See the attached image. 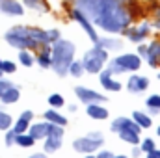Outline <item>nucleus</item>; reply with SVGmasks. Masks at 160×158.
Here are the masks:
<instances>
[{"instance_id":"ddd939ff","label":"nucleus","mask_w":160,"mask_h":158,"mask_svg":"<svg viewBox=\"0 0 160 158\" xmlns=\"http://www.w3.org/2000/svg\"><path fill=\"white\" fill-rule=\"evenodd\" d=\"M26 32H28L30 39H34L38 45H48V43H50L48 32H45V30H39V28H26Z\"/></svg>"},{"instance_id":"2f4dec72","label":"nucleus","mask_w":160,"mask_h":158,"mask_svg":"<svg viewBox=\"0 0 160 158\" xmlns=\"http://www.w3.org/2000/svg\"><path fill=\"white\" fill-rule=\"evenodd\" d=\"M147 106L153 110V112H158L160 110V95H151L147 99Z\"/></svg>"},{"instance_id":"a878e982","label":"nucleus","mask_w":160,"mask_h":158,"mask_svg":"<svg viewBox=\"0 0 160 158\" xmlns=\"http://www.w3.org/2000/svg\"><path fill=\"white\" fill-rule=\"evenodd\" d=\"M22 2L30 9H38V11H47L48 9V6L45 4V0H22Z\"/></svg>"},{"instance_id":"6e6552de","label":"nucleus","mask_w":160,"mask_h":158,"mask_svg":"<svg viewBox=\"0 0 160 158\" xmlns=\"http://www.w3.org/2000/svg\"><path fill=\"white\" fill-rule=\"evenodd\" d=\"M75 93L84 104H93V102H104L106 101V97H102L101 93H97L93 89H88V87H82V86L75 87Z\"/></svg>"},{"instance_id":"37998d69","label":"nucleus","mask_w":160,"mask_h":158,"mask_svg":"<svg viewBox=\"0 0 160 158\" xmlns=\"http://www.w3.org/2000/svg\"><path fill=\"white\" fill-rule=\"evenodd\" d=\"M114 158H127V156H114Z\"/></svg>"},{"instance_id":"39448f33","label":"nucleus","mask_w":160,"mask_h":158,"mask_svg":"<svg viewBox=\"0 0 160 158\" xmlns=\"http://www.w3.org/2000/svg\"><path fill=\"white\" fill-rule=\"evenodd\" d=\"M140 65H142V60H140V56H136V54H123V56L116 58V60L110 63L108 71H110V73L136 71V69H140Z\"/></svg>"},{"instance_id":"49530a36","label":"nucleus","mask_w":160,"mask_h":158,"mask_svg":"<svg viewBox=\"0 0 160 158\" xmlns=\"http://www.w3.org/2000/svg\"><path fill=\"white\" fill-rule=\"evenodd\" d=\"M0 63H2V60H0Z\"/></svg>"},{"instance_id":"5701e85b","label":"nucleus","mask_w":160,"mask_h":158,"mask_svg":"<svg viewBox=\"0 0 160 158\" xmlns=\"http://www.w3.org/2000/svg\"><path fill=\"white\" fill-rule=\"evenodd\" d=\"M97 47H101V48H110V50H119L123 48V43L119 39H99L97 41Z\"/></svg>"},{"instance_id":"473e14b6","label":"nucleus","mask_w":160,"mask_h":158,"mask_svg":"<svg viewBox=\"0 0 160 158\" xmlns=\"http://www.w3.org/2000/svg\"><path fill=\"white\" fill-rule=\"evenodd\" d=\"M0 69L4 71V75L8 73V75H11V73H15V69H17V65L13 63V62H9V60H6V62H2L0 63Z\"/></svg>"},{"instance_id":"20e7f679","label":"nucleus","mask_w":160,"mask_h":158,"mask_svg":"<svg viewBox=\"0 0 160 158\" xmlns=\"http://www.w3.org/2000/svg\"><path fill=\"white\" fill-rule=\"evenodd\" d=\"M108 60V54L104 48L101 47H93L91 50H88L84 54V60H82V67L88 71V73H99L102 69V65L106 63Z\"/></svg>"},{"instance_id":"bb28decb","label":"nucleus","mask_w":160,"mask_h":158,"mask_svg":"<svg viewBox=\"0 0 160 158\" xmlns=\"http://www.w3.org/2000/svg\"><path fill=\"white\" fill-rule=\"evenodd\" d=\"M28 125H30V119L26 117H19V121H15V125H13V130L17 132V134H24L26 130H28Z\"/></svg>"},{"instance_id":"72a5a7b5","label":"nucleus","mask_w":160,"mask_h":158,"mask_svg":"<svg viewBox=\"0 0 160 158\" xmlns=\"http://www.w3.org/2000/svg\"><path fill=\"white\" fill-rule=\"evenodd\" d=\"M82 71H84V67H82V63H78V62H73V63L69 65V73H71L73 77H80Z\"/></svg>"},{"instance_id":"f257e3e1","label":"nucleus","mask_w":160,"mask_h":158,"mask_svg":"<svg viewBox=\"0 0 160 158\" xmlns=\"http://www.w3.org/2000/svg\"><path fill=\"white\" fill-rule=\"evenodd\" d=\"M95 22L108 32H121L130 22V15L125 11L119 0H102L101 13L95 19Z\"/></svg>"},{"instance_id":"c85d7f7f","label":"nucleus","mask_w":160,"mask_h":158,"mask_svg":"<svg viewBox=\"0 0 160 158\" xmlns=\"http://www.w3.org/2000/svg\"><path fill=\"white\" fill-rule=\"evenodd\" d=\"M11 125H13L11 116L6 112H0V130H8V128H11Z\"/></svg>"},{"instance_id":"2eb2a0df","label":"nucleus","mask_w":160,"mask_h":158,"mask_svg":"<svg viewBox=\"0 0 160 158\" xmlns=\"http://www.w3.org/2000/svg\"><path fill=\"white\" fill-rule=\"evenodd\" d=\"M62 147V136L58 134H48L45 138V151L47 153H56Z\"/></svg>"},{"instance_id":"7c9ffc66","label":"nucleus","mask_w":160,"mask_h":158,"mask_svg":"<svg viewBox=\"0 0 160 158\" xmlns=\"http://www.w3.org/2000/svg\"><path fill=\"white\" fill-rule=\"evenodd\" d=\"M48 104H50V106H54V108H62V106L65 104V101H63V97H62V95H56V93H54V95H50V97H48Z\"/></svg>"},{"instance_id":"9d476101","label":"nucleus","mask_w":160,"mask_h":158,"mask_svg":"<svg viewBox=\"0 0 160 158\" xmlns=\"http://www.w3.org/2000/svg\"><path fill=\"white\" fill-rule=\"evenodd\" d=\"M73 19H75L77 22H80V24H82V28L86 30V34L89 36V39H91V41H95V43L99 41V36H97V32L93 30L91 22H89V21L86 19V15H84V13H80L78 9H75V11H73Z\"/></svg>"},{"instance_id":"423d86ee","label":"nucleus","mask_w":160,"mask_h":158,"mask_svg":"<svg viewBox=\"0 0 160 158\" xmlns=\"http://www.w3.org/2000/svg\"><path fill=\"white\" fill-rule=\"evenodd\" d=\"M101 145H102V136H101L99 132L88 134L86 138H78V140H75V143H73L75 151H78V153H91V151H97Z\"/></svg>"},{"instance_id":"a18cd8bd","label":"nucleus","mask_w":160,"mask_h":158,"mask_svg":"<svg viewBox=\"0 0 160 158\" xmlns=\"http://www.w3.org/2000/svg\"><path fill=\"white\" fill-rule=\"evenodd\" d=\"M86 158H95V156H86Z\"/></svg>"},{"instance_id":"4468645a","label":"nucleus","mask_w":160,"mask_h":158,"mask_svg":"<svg viewBox=\"0 0 160 158\" xmlns=\"http://www.w3.org/2000/svg\"><path fill=\"white\" fill-rule=\"evenodd\" d=\"M147 86H149V80L143 78V77H130V78H128V89H130L132 93H140V91H143Z\"/></svg>"},{"instance_id":"f704fd0d","label":"nucleus","mask_w":160,"mask_h":158,"mask_svg":"<svg viewBox=\"0 0 160 158\" xmlns=\"http://www.w3.org/2000/svg\"><path fill=\"white\" fill-rule=\"evenodd\" d=\"M15 138H17V132H15L13 128H8V130H6V138H4L6 145H13V143H15Z\"/></svg>"},{"instance_id":"aec40b11","label":"nucleus","mask_w":160,"mask_h":158,"mask_svg":"<svg viewBox=\"0 0 160 158\" xmlns=\"http://www.w3.org/2000/svg\"><path fill=\"white\" fill-rule=\"evenodd\" d=\"M99 80H101V84H102L106 89H110V91H119L121 89L119 82H114V80H112V73H110V71H104Z\"/></svg>"},{"instance_id":"dca6fc26","label":"nucleus","mask_w":160,"mask_h":158,"mask_svg":"<svg viewBox=\"0 0 160 158\" xmlns=\"http://www.w3.org/2000/svg\"><path fill=\"white\" fill-rule=\"evenodd\" d=\"M86 112H88L89 117H93V119H106L108 117V110L102 108V106H99L97 102L88 104V106H86Z\"/></svg>"},{"instance_id":"58836bf2","label":"nucleus","mask_w":160,"mask_h":158,"mask_svg":"<svg viewBox=\"0 0 160 158\" xmlns=\"http://www.w3.org/2000/svg\"><path fill=\"white\" fill-rule=\"evenodd\" d=\"M147 158H160V151H151V153H147Z\"/></svg>"},{"instance_id":"79ce46f5","label":"nucleus","mask_w":160,"mask_h":158,"mask_svg":"<svg viewBox=\"0 0 160 158\" xmlns=\"http://www.w3.org/2000/svg\"><path fill=\"white\" fill-rule=\"evenodd\" d=\"M157 26H160V15H158V19H157Z\"/></svg>"},{"instance_id":"a19ab883","label":"nucleus","mask_w":160,"mask_h":158,"mask_svg":"<svg viewBox=\"0 0 160 158\" xmlns=\"http://www.w3.org/2000/svg\"><path fill=\"white\" fill-rule=\"evenodd\" d=\"M28 158H47V155L45 153H36V155H32V156H28Z\"/></svg>"},{"instance_id":"412c9836","label":"nucleus","mask_w":160,"mask_h":158,"mask_svg":"<svg viewBox=\"0 0 160 158\" xmlns=\"http://www.w3.org/2000/svg\"><path fill=\"white\" fill-rule=\"evenodd\" d=\"M45 119L48 123H52V125H60V126H65L67 125V119L63 117V116H60L56 110H47L45 112Z\"/></svg>"},{"instance_id":"cd10ccee","label":"nucleus","mask_w":160,"mask_h":158,"mask_svg":"<svg viewBox=\"0 0 160 158\" xmlns=\"http://www.w3.org/2000/svg\"><path fill=\"white\" fill-rule=\"evenodd\" d=\"M19 62H21L24 67H32L34 58H32V54H30L28 50H21V52H19Z\"/></svg>"},{"instance_id":"393cba45","label":"nucleus","mask_w":160,"mask_h":158,"mask_svg":"<svg viewBox=\"0 0 160 158\" xmlns=\"http://www.w3.org/2000/svg\"><path fill=\"white\" fill-rule=\"evenodd\" d=\"M132 119H134L142 128H149V126H151V117L145 116V114H142V112H134V114H132Z\"/></svg>"},{"instance_id":"c9c22d12","label":"nucleus","mask_w":160,"mask_h":158,"mask_svg":"<svg viewBox=\"0 0 160 158\" xmlns=\"http://www.w3.org/2000/svg\"><path fill=\"white\" fill-rule=\"evenodd\" d=\"M142 151H143V153L155 151V141H153V140H143V141H142Z\"/></svg>"},{"instance_id":"f8f14e48","label":"nucleus","mask_w":160,"mask_h":158,"mask_svg":"<svg viewBox=\"0 0 160 158\" xmlns=\"http://www.w3.org/2000/svg\"><path fill=\"white\" fill-rule=\"evenodd\" d=\"M28 134H30L34 140H43V138H47V136L50 134V123L45 121V123H36V125H32Z\"/></svg>"},{"instance_id":"e433bc0d","label":"nucleus","mask_w":160,"mask_h":158,"mask_svg":"<svg viewBox=\"0 0 160 158\" xmlns=\"http://www.w3.org/2000/svg\"><path fill=\"white\" fill-rule=\"evenodd\" d=\"M11 86H13V84H11L9 80H4V78H0V97H2V95H4V91H6L8 87H11Z\"/></svg>"},{"instance_id":"c03bdc74","label":"nucleus","mask_w":160,"mask_h":158,"mask_svg":"<svg viewBox=\"0 0 160 158\" xmlns=\"http://www.w3.org/2000/svg\"><path fill=\"white\" fill-rule=\"evenodd\" d=\"M158 136H160V126H158Z\"/></svg>"},{"instance_id":"9b49d317","label":"nucleus","mask_w":160,"mask_h":158,"mask_svg":"<svg viewBox=\"0 0 160 158\" xmlns=\"http://www.w3.org/2000/svg\"><path fill=\"white\" fill-rule=\"evenodd\" d=\"M125 128L134 130V132H138V134H140V128H142V126H140L136 121L127 119V117H118L114 123H112V130H114V132H119V130H125Z\"/></svg>"},{"instance_id":"ea45409f","label":"nucleus","mask_w":160,"mask_h":158,"mask_svg":"<svg viewBox=\"0 0 160 158\" xmlns=\"http://www.w3.org/2000/svg\"><path fill=\"white\" fill-rule=\"evenodd\" d=\"M97 158H114V156H112V153H108V151H102V153H101Z\"/></svg>"},{"instance_id":"7ed1b4c3","label":"nucleus","mask_w":160,"mask_h":158,"mask_svg":"<svg viewBox=\"0 0 160 158\" xmlns=\"http://www.w3.org/2000/svg\"><path fill=\"white\" fill-rule=\"evenodd\" d=\"M4 37H6V41H8L11 47H15V48H19V50L36 48V47H38L36 41L30 39V36H28V32H26V26H13L11 30L6 32Z\"/></svg>"},{"instance_id":"b1692460","label":"nucleus","mask_w":160,"mask_h":158,"mask_svg":"<svg viewBox=\"0 0 160 158\" xmlns=\"http://www.w3.org/2000/svg\"><path fill=\"white\" fill-rule=\"evenodd\" d=\"M15 143H17V145H21V147H32V145L36 143V140H34L28 132H24V134H17Z\"/></svg>"},{"instance_id":"0eeeda50","label":"nucleus","mask_w":160,"mask_h":158,"mask_svg":"<svg viewBox=\"0 0 160 158\" xmlns=\"http://www.w3.org/2000/svg\"><path fill=\"white\" fill-rule=\"evenodd\" d=\"M75 6L80 13L88 15L91 21H95L101 13V6H102V0H75Z\"/></svg>"},{"instance_id":"6ab92c4d","label":"nucleus","mask_w":160,"mask_h":158,"mask_svg":"<svg viewBox=\"0 0 160 158\" xmlns=\"http://www.w3.org/2000/svg\"><path fill=\"white\" fill-rule=\"evenodd\" d=\"M127 34V37L132 41H142L147 34H149V24H142L140 28H134V30H127L125 32Z\"/></svg>"},{"instance_id":"f3484780","label":"nucleus","mask_w":160,"mask_h":158,"mask_svg":"<svg viewBox=\"0 0 160 158\" xmlns=\"http://www.w3.org/2000/svg\"><path fill=\"white\" fill-rule=\"evenodd\" d=\"M19 97H21L19 87H17V86H11V87H8V89L4 91V95L0 97V101H2L4 104H13V102L19 101Z\"/></svg>"},{"instance_id":"de8ad7c7","label":"nucleus","mask_w":160,"mask_h":158,"mask_svg":"<svg viewBox=\"0 0 160 158\" xmlns=\"http://www.w3.org/2000/svg\"><path fill=\"white\" fill-rule=\"evenodd\" d=\"M158 78H160V75H158Z\"/></svg>"},{"instance_id":"4c0bfd02","label":"nucleus","mask_w":160,"mask_h":158,"mask_svg":"<svg viewBox=\"0 0 160 158\" xmlns=\"http://www.w3.org/2000/svg\"><path fill=\"white\" fill-rule=\"evenodd\" d=\"M48 39H50V43L52 41H58L60 39V32L58 30H48Z\"/></svg>"},{"instance_id":"a211bd4d","label":"nucleus","mask_w":160,"mask_h":158,"mask_svg":"<svg viewBox=\"0 0 160 158\" xmlns=\"http://www.w3.org/2000/svg\"><path fill=\"white\" fill-rule=\"evenodd\" d=\"M145 56H147V60H149V63H151L153 67L158 65V62H160V43H153L151 47H147Z\"/></svg>"},{"instance_id":"f03ea898","label":"nucleus","mask_w":160,"mask_h":158,"mask_svg":"<svg viewBox=\"0 0 160 158\" xmlns=\"http://www.w3.org/2000/svg\"><path fill=\"white\" fill-rule=\"evenodd\" d=\"M73 56H75V45L71 41H65V39L54 41L52 56H50V67L60 77H63L69 71V65L73 63Z\"/></svg>"},{"instance_id":"c756f323","label":"nucleus","mask_w":160,"mask_h":158,"mask_svg":"<svg viewBox=\"0 0 160 158\" xmlns=\"http://www.w3.org/2000/svg\"><path fill=\"white\" fill-rule=\"evenodd\" d=\"M38 63H39L43 69L50 67V50H48V48H45V52H41V54H39V58H38Z\"/></svg>"},{"instance_id":"4be33fe9","label":"nucleus","mask_w":160,"mask_h":158,"mask_svg":"<svg viewBox=\"0 0 160 158\" xmlns=\"http://www.w3.org/2000/svg\"><path fill=\"white\" fill-rule=\"evenodd\" d=\"M119 138L123 140V141H127V143H132V145L140 143V136H138V132H134V130H128V128L119 130Z\"/></svg>"},{"instance_id":"1a4fd4ad","label":"nucleus","mask_w":160,"mask_h":158,"mask_svg":"<svg viewBox=\"0 0 160 158\" xmlns=\"http://www.w3.org/2000/svg\"><path fill=\"white\" fill-rule=\"evenodd\" d=\"M0 11L6 15H13V17H21L24 13V7L21 2L17 0H0Z\"/></svg>"}]
</instances>
